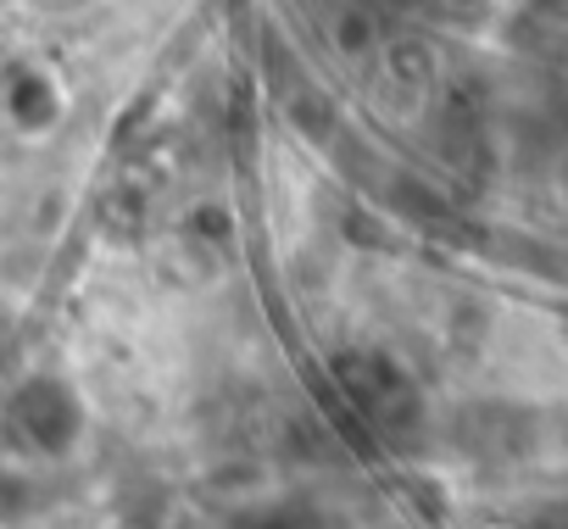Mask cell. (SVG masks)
<instances>
[{
	"mask_svg": "<svg viewBox=\"0 0 568 529\" xmlns=\"http://www.w3.org/2000/svg\"><path fill=\"white\" fill-rule=\"evenodd\" d=\"M546 7H551L557 18H568V0H546Z\"/></svg>",
	"mask_w": 568,
	"mask_h": 529,
	"instance_id": "5b68a950",
	"label": "cell"
},
{
	"mask_svg": "<svg viewBox=\"0 0 568 529\" xmlns=\"http://www.w3.org/2000/svg\"><path fill=\"white\" fill-rule=\"evenodd\" d=\"M535 529H568V501H557V507H546V512L535 518Z\"/></svg>",
	"mask_w": 568,
	"mask_h": 529,
	"instance_id": "3957f363",
	"label": "cell"
},
{
	"mask_svg": "<svg viewBox=\"0 0 568 529\" xmlns=\"http://www.w3.org/2000/svg\"><path fill=\"white\" fill-rule=\"evenodd\" d=\"M229 529H313V512L296 501H267V507H245Z\"/></svg>",
	"mask_w": 568,
	"mask_h": 529,
	"instance_id": "7a4b0ae2",
	"label": "cell"
},
{
	"mask_svg": "<svg viewBox=\"0 0 568 529\" xmlns=\"http://www.w3.org/2000/svg\"><path fill=\"white\" fill-rule=\"evenodd\" d=\"M557 195H562V206H568V145H562V156H557Z\"/></svg>",
	"mask_w": 568,
	"mask_h": 529,
	"instance_id": "277c9868",
	"label": "cell"
},
{
	"mask_svg": "<svg viewBox=\"0 0 568 529\" xmlns=\"http://www.w3.org/2000/svg\"><path fill=\"white\" fill-rule=\"evenodd\" d=\"M7 435L18 451L29 457H45V462H62L79 440H84V401L73 396L68 379L57 374H34L12 390L7 401Z\"/></svg>",
	"mask_w": 568,
	"mask_h": 529,
	"instance_id": "6da1fadb",
	"label": "cell"
}]
</instances>
